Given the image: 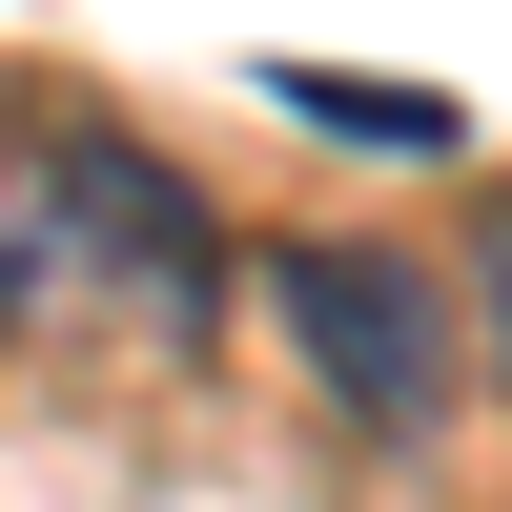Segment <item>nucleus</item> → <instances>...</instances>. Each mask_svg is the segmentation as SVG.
<instances>
[{"label":"nucleus","instance_id":"nucleus-1","mask_svg":"<svg viewBox=\"0 0 512 512\" xmlns=\"http://www.w3.org/2000/svg\"><path fill=\"white\" fill-rule=\"evenodd\" d=\"M41 164H62V246H82V328H164V349H205L226 328V226H205V185L164 144H123V123L41 103Z\"/></svg>","mask_w":512,"mask_h":512},{"label":"nucleus","instance_id":"nucleus-2","mask_svg":"<svg viewBox=\"0 0 512 512\" xmlns=\"http://www.w3.org/2000/svg\"><path fill=\"white\" fill-rule=\"evenodd\" d=\"M267 328L308 349V390L349 410L369 451L451 431V287L410 267V246H267Z\"/></svg>","mask_w":512,"mask_h":512},{"label":"nucleus","instance_id":"nucleus-3","mask_svg":"<svg viewBox=\"0 0 512 512\" xmlns=\"http://www.w3.org/2000/svg\"><path fill=\"white\" fill-rule=\"evenodd\" d=\"M267 123L369 144V164H472V103L451 82H369V62H267Z\"/></svg>","mask_w":512,"mask_h":512},{"label":"nucleus","instance_id":"nucleus-4","mask_svg":"<svg viewBox=\"0 0 512 512\" xmlns=\"http://www.w3.org/2000/svg\"><path fill=\"white\" fill-rule=\"evenodd\" d=\"M0 328H82V246H62V164H41V103H0Z\"/></svg>","mask_w":512,"mask_h":512},{"label":"nucleus","instance_id":"nucleus-5","mask_svg":"<svg viewBox=\"0 0 512 512\" xmlns=\"http://www.w3.org/2000/svg\"><path fill=\"white\" fill-rule=\"evenodd\" d=\"M472 308H492V349H512V205L472 226Z\"/></svg>","mask_w":512,"mask_h":512}]
</instances>
